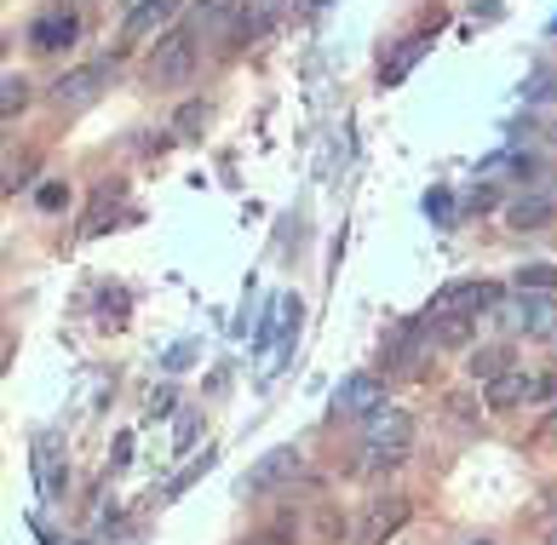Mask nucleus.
<instances>
[{
	"mask_svg": "<svg viewBox=\"0 0 557 545\" xmlns=\"http://www.w3.org/2000/svg\"><path fill=\"white\" fill-rule=\"evenodd\" d=\"M471 545H488V540H471Z\"/></svg>",
	"mask_w": 557,
	"mask_h": 545,
	"instance_id": "4be33fe9",
	"label": "nucleus"
},
{
	"mask_svg": "<svg viewBox=\"0 0 557 545\" xmlns=\"http://www.w3.org/2000/svg\"><path fill=\"white\" fill-rule=\"evenodd\" d=\"M466 373H471V380H483V385H494L500 373H511V350H506V345H483V350H471Z\"/></svg>",
	"mask_w": 557,
	"mask_h": 545,
	"instance_id": "f8f14e48",
	"label": "nucleus"
},
{
	"mask_svg": "<svg viewBox=\"0 0 557 545\" xmlns=\"http://www.w3.org/2000/svg\"><path fill=\"white\" fill-rule=\"evenodd\" d=\"M29 103V80L24 75H7V115H17Z\"/></svg>",
	"mask_w": 557,
	"mask_h": 545,
	"instance_id": "f3484780",
	"label": "nucleus"
},
{
	"mask_svg": "<svg viewBox=\"0 0 557 545\" xmlns=\"http://www.w3.org/2000/svg\"><path fill=\"white\" fill-rule=\"evenodd\" d=\"M259 545H276V540H259Z\"/></svg>",
	"mask_w": 557,
	"mask_h": 545,
	"instance_id": "412c9836",
	"label": "nucleus"
},
{
	"mask_svg": "<svg viewBox=\"0 0 557 545\" xmlns=\"http://www.w3.org/2000/svg\"><path fill=\"white\" fill-rule=\"evenodd\" d=\"M178 7H184V0H144V7H133V12H127V29H121V35H127V40H144L150 29L168 24V17H173Z\"/></svg>",
	"mask_w": 557,
	"mask_h": 545,
	"instance_id": "1a4fd4ad",
	"label": "nucleus"
},
{
	"mask_svg": "<svg viewBox=\"0 0 557 545\" xmlns=\"http://www.w3.org/2000/svg\"><path fill=\"white\" fill-rule=\"evenodd\" d=\"M299 466H305V454H299V448H271V454H264L253 471H247L242 488H247V494H264V488H276V482L299 476Z\"/></svg>",
	"mask_w": 557,
	"mask_h": 545,
	"instance_id": "39448f33",
	"label": "nucleus"
},
{
	"mask_svg": "<svg viewBox=\"0 0 557 545\" xmlns=\"http://www.w3.org/2000/svg\"><path fill=\"white\" fill-rule=\"evenodd\" d=\"M506 224L511 230H552L557 224V190H529L506 207Z\"/></svg>",
	"mask_w": 557,
	"mask_h": 545,
	"instance_id": "423d86ee",
	"label": "nucleus"
},
{
	"mask_svg": "<svg viewBox=\"0 0 557 545\" xmlns=\"http://www.w3.org/2000/svg\"><path fill=\"white\" fill-rule=\"evenodd\" d=\"M552 144H557V121H552Z\"/></svg>",
	"mask_w": 557,
	"mask_h": 545,
	"instance_id": "aec40b11",
	"label": "nucleus"
},
{
	"mask_svg": "<svg viewBox=\"0 0 557 545\" xmlns=\"http://www.w3.org/2000/svg\"><path fill=\"white\" fill-rule=\"evenodd\" d=\"M534 391H541V385H534L523 368H511V373H500V380L488 385V408H518V402H529Z\"/></svg>",
	"mask_w": 557,
	"mask_h": 545,
	"instance_id": "9d476101",
	"label": "nucleus"
},
{
	"mask_svg": "<svg viewBox=\"0 0 557 545\" xmlns=\"http://www.w3.org/2000/svg\"><path fill=\"white\" fill-rule=\"evenodd\" d=\"M518 287L523 293H552L557 287V264H523L518 270Z\"/></svg>",
	"mask_w": 557,
	"mask_h": 545,
	"instance_id": "dca6fc26",
	"label": "nucleus"
},
{
	"mask_svg": "<svg viewBox=\"0 0 557 545\" xmlns=\"http://www.w3.org/2000/svg\"><path fill=\"white\" fill-rule=\"evenodd\" d=\"M374 408H385V402H380V385L368 380V373H350L334 391V413H374Z\"/></svg>",
	"mask_w": 557,
	"mask_h": 545,
	"instance_id": "6e6552de",
	"label": "nucleus"
},
{
	"mask_svg": "<svg viewBox=\"0 0 557 545\" xmlns=\"http://www.w3.org/2000/svg\"><path fill=\"white\" fill-rule=\"evenodd\" d=\"M201 121H208V110H201V103H184V110H178V133L190 138V133L201 127Z\"/></svg>",
	"mask_w": 557,
	"mask_h": 545,
	"instance_id": "6ab92c4d",
	"label": "nucleus"
},
{
	"mask_svg": "<svg viewBox=\"0 0 557 545\" xmlns=\"http://www.w3.org/2000/svg\"><path fill=\"white\" fill-rule=\"evenodd\" d=\"M546 545H557V534H552V540H546Z\"/></svg>",
	"mask_w": 557,
	"mask_h": 545,
	"instance_id": "5701e85b",
	"label": "nucleus"
},
{
	"mask_svg": "<svg viewBox=\"0 0 557 545\" xmlns=\"http://www.w3.org/2000/svg\"><path fill=\"white\" fill-rule=\"evenodd\" d=\"M471 333H478V317H437L431 322V345L460 350V345H471Z\"/></svg>",
	"mask_w": 557,
	"mask_h": 545,
	"instance_id": "4468645a",
	"label": "nucleus"
},
{
	"mask_svg": "<svg viewBox=\"0 0 557 545\" xmlns=\"http://www.w3.org/2000/svg\"><path fill=\"white\" fill-rule=\"evenodd\" d=\"M144 75H150V87H184L196 75V35H161Z\"/></svg>",
	"mask_w": 557,
	"mask_h": 545,
	"instance_id": "f03ea898",
	"label": "nucleus"
},
{
	"mask_svg": "<svg viewBox=\"0 0 557 545\" xmlns=\"http://www.w3.org/2000/svg\"><path fill=\"white\" fill-rule=\"evenodd\" d=\"M236 7H242V0H196V40L201 35H224V29H231V17H236Z\"/></svg>",
	"mask_w": 557,
	"mask_h": 545,
	"instance_id": "9b49d317",
	"label": "nucleus"
},
{
	"mask_svg": "<svg viewBox=\"0 0 557 545\" xmlns=\"http://www.w3.org/2000/svg\"><path fill=\"white\" fill-rule=\"evenodd\" d=\"M110 80V64H87V70H70V75H58L52 80V103L58 110H81V103H92L98 87Z\"/></svg>",
	"mask_w": 557,
	"mask_h": 545,
	"instance_id": "20e7f679",
	"label": "nucleus"
},
{
	"mask_svg": "<svg viewBox=\"0 0 557 545\" xmlns=\"http://www.w3.org/2000/svg\"><path fill=\"white\" fill-rule=\"evenodd\" d=\"M408 454H414V419L391 402L368 413V466H403Z\"/></svg>",
	"mask_w": 557,
	"mask_h": 545,
	"instance_id": "f257e3e1",
	"label": "nucleus"
},
{
	"mask_svg": "<svg viewBox=\"0 0 557 545\" xmlns=\"http://www.w3.org/2000/svg\"><path fill=\"white\" fill-rule=\"evenodd\" d=\"M506 322H511V327H523V333H557V305H546V299H523Z\"/></svg>",
	"mask_w": 557,
	"mask_h": 545,
	"instance_id": "ddd939ff",
	"label": "nucleus"
},
{
	"mask_svg": "<svg viewBox=\"0 0 557 545\" xmlns=\"http://www.w3.org/2000/svg\"><path fill=\"white\" fill-rule=\"evenodd\" d=\"M408 522V499H380L374 511L362 517V529H357V545H385L391 534H397Z\"/></svg>",
	"mask_w": 557,
	"mask_h": 545,
	"instance_id": "0eeeda50",
	"label": "nucleus"
},
{
	"mask_svg": "<svg viewBox=\"0 0 557 545\" xmlns=\"http://www.w3.org/2000/svg\"><path fill=\"white\" fill-rule=\"evenodd\" d=\"M35 466H40V488H47V494H58V466H52V448H47V443H40Z\"/></svg>",
	"mask_w": 557,
	"mask_h": 545,
	"instance_id": "a211bd4d",
	"label": "nucleus"
},
{
	"mask_svg": "<svg viewBox=\"0 0 557 545\" xmlns=\"http://www.w3.org/2000/svg\"><path fill=\"white\" fill-rule=\"evenodd\" d=\"M75 40V17H40V24L29 29V47L52 52V47H70Z\"/></svg>",
	"mask_w": 557,
	"mask_h": 545,
	"instance_id": "2eb2a0df",
	"label": "nucleus"
},
{
	"mask_svg": "<svg viewBox=\"0 0 557 545\" xmlns=\"http://www.w3.org/2000/svg\"><path fill=\"white\" fill-rule=\"evenodd\" d=\"M494 299H500L494 282H448L437 299H431V310H437V317H478V310H488Z\"/></svg>",
	"mask_w": 557,
	"mask_h": 545,
	"instance_id": "7ed1b4c3",
	"label": "nucleus"
}]
</instances>
